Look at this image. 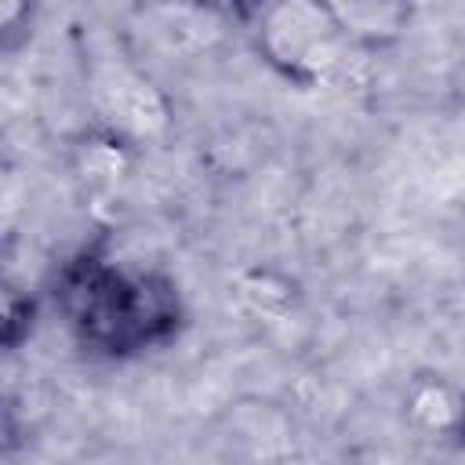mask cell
<instances>
[{"instance_id": "1", "label": "cell", "mask_w": 465, "mask_h": 465, "mask_svg": "<svg viewBox=\"0 0 465 465\" xmlns=\"http://www.w3.org/2000/svg\"><path fill=\"white\" fill-rule=\"evenodd\" d=\"M54 305L69 334L98 356L124 360L167 345L182 320L178 283L153 269H127L84 251L58 269Z\"/></svg>"}, {"instance_id": "2", "label": "cell", "mask_w": 465, "mask_h": 465, "mask_svg": "<svg viewBox=\"0 0 465 465\" xmlns=\"http://www.w3.org/2000/svg\"><path fill=\"white\" fill-rule=\"evenodd\" d=\"M247 29L262 58L294 84H312L345 44L327 4H265L251 11Z\"/></svg>"}, {"instance_id": "3", "label": "cell", "mask_w": 465, "mask_h": 465, "mask_svg": "<svg viewBox=\"0 0 465 465\" xmlns=\"http://www.w3.org/2000/svg\"><path fill=\"white\" fill-rule=\"evenodd\" d=\"M327 11L341 40L360 47H385L400 40L414 18V7L396 0H349V4H327Z\"/></svg>"}, {"instance_id": "4", "label": "cell", "mask_w": 465, "mask_h": 465, "mask_svg": "<svg viewBox=\"0 0 465 465\" xmlns=\"http://www.w3.org/2000/svg\"><path fill=\"white\" fill-rule=\"evenodd\" d=\"M454 440H458V447H465V403H461V414H458V425H454Z\"/></svg>"}]
</instances>
